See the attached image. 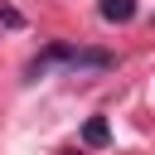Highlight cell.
Segmentation results:
<instances>
[{"instance_id": "cell-1", "label": "cell", "mask_w": 155, "mask_h": 155, "mask_svg": "<svg viewBox=\"0 0 155 155\" xmlns=\"http://www.w3.org/2000/svg\"><path fill=\"white\" fill-rule=\"evenodd\" d=\"M116 58L107 53V48H78V44H48L29 68H24V78L34 82V78H48L53 68H92V73H102V68H111Z\"/></svg>"}, {"instance_id": "cell-2", "label": "cell", "mask_w": 155, "mask_h": 155, "mask_svg": "<svg viewBox=\"0 0 155 155\" xmlns=\"http://www.w3.org/2000/svg\"><path fill=\"white\" fill-rule=\"evenodd\" d=\"M97 15H102L107 24H126V19L136 15V0H102V5H97Z\"/></svg>"}, {"instance_id": "cell-3", "label": "cell", "mask_w": 155, "mask_h": 155, "mask_svg": "<svg viewBox=\"0 0 155 155\" xmlns=\"http://www.w3.org/2000/svg\"><path fill=\"white\" fill-rule=\"evenodd\" d=\"M111 140V131H107V121L102 116H92L87 126H82V145H107Z\"/></svg>"}]
</instances>
